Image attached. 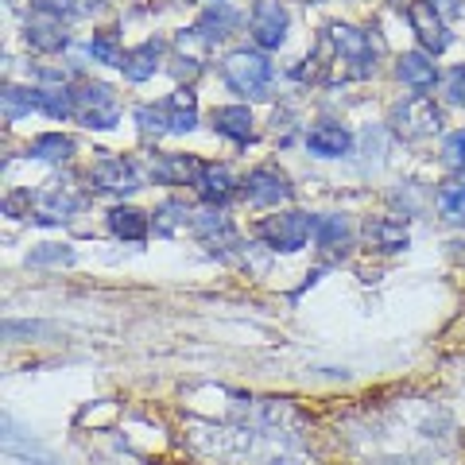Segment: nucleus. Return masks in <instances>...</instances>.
<instances>
[{
  "label": "nucleus",
  "instance_id": "obj_1",
  "mask_svg": "<svg viewBox=\"0 0 465 465\" xmlns=\"http://www.w3.org/2000/svg\"><path fill=\"white\" fill-rule=\"evenodd\" d=\"M311 78L318 82H365L376 74L372 39L353 24H330L318 35V47L307 58Z\"/></svg>",
  "mask_w": 465,
  "mask_h": 465
},
{
  "label": "nucleus",
  "instance_id": "obj_2",
  "mask_svg": "<svg viewBox=\"0 0 465 465\" xmlns=\"http://www.w3.org/2000/svg\"><path fill=\"white\" fill-rule=\"evenodd\" d=\"M272 58L264 51H229L225 63H222V78L232 94H244V97H264L268 85H272Z\"/></svg>",
  "mask_w": 465,
  "mask_h": 465
},
{
  "label": "nucleus",
  "instance_id": "obj_3",
  "mask_svg": "<svg viewBox=\"0 0 465 465\" xmlns=\"http://www.w3.org/2000/svg\"><path fill=\"white\" fill-rule=\"evenodd\" d=\"M388 124L400 140H430V136L442 133V109L434 105L427 94H411L391 109Z\"/></svg>",
  "mask_w": 465,
  "mask_h": 465
},
{
  "label": "nucleus",
  "instance_id": "obj_4",
  "mask_svg": "<svg viewBox=\"0 0 465 465\" xmlns=\"http://www.w3.org/2000/svg\"><path fill=\"white\" fill-rule=\"evenodd\" d=\"M74 121L85 124V128H97V133L121 124V105H116L113 85H105V82H82L74 90Z\"/></svg>",
  "mask_w": 465,
  "mask_h": 465
},
{
  "label": "nucleus",
  "instance_id": "obj_5",
  "mask_svg": "<svg viewBox=\"0 0 465 465\" xmlns=\"http://www.w3.org/2000/svg\"><path fill=\"white\" fill-rule=\"evenodd\" d=\"M256 232L275 252H299V249H307V241L314 237V217L302 210H287V213L264 217V222L256 225Z\"/></svg>",
  "mask_w": 465,
  "mask_h": 465
},
{
  "label": "nucleus",
  "instance_id": "obj_6",
  "mask_svg": "<svg viewBox=\"0 0 465 465\" xmlns=\"http://www.w3.org/2000/svg\"><path fill=\"white\" fill-rule=\"evenodd\" d=\"M90 183L97 186L101 194H136L140 191V171L133 159H124V155H101L94 159V167H90Z\"/></svg>",
  "mask_w": 465,
  "mask_h": 465
},
{
  "label": "nucleus",
  "instance_id": "obj_7",
  "mask_svg": "<svg viewBox=\"0 0 465 465\" xmlns=\"http://www.w3.org/2000/svg\"><path fill=\"white\" fill-rule=\"evenodd\" d=\"M287 8L280 0H256L252 16H249V32H252V43L256 51H280L283 39H287Z\"/></svg>",
  "mask_w": 465,
  "mask_h": 465
},
{
  "label": "nucleus",
  "instance_id": "obj_8",
  "mask_svg": "<svg viewBox=\"0 0 465 465\" xmlns=\"http://www.w3.org/2000/svg\"><path fill=\"white\" fill-rule=\"evenodd\" d=\"M244 198L252 202V206H280V202H291L295 198V186H291V179L280 171V167H252L249 174H244Z\"/></svg>",
  "mask_w": 465,
  "mask_h": 465
},
{
  "label": "nucleus",
  "instance_id": "obj_9",
  "mask_svg": "<svg viewBox=\"0 0 465 465\" xmlns=\"http://www.w3.org/2000/svg\"><path fill=\"white\" fill-rule=\"evenodd\" d=\"M407 24H411L415 39L427 47V54H442L450 43H454L446 20L439 16V12H434L430 0H411V5H407Z\"/></svg>",
  "mask_w": 465,
  "mask_h": 465
},
{
  "label": "nucleus",
  "instance_id": "obj_10",
  "mask_svg": "<svg viewBox=\"0 0 465 465\" xmlns=\"http://www.w3.org/2000/svg\"><path fill=\"white\" fill-rule=\"evenodd\" d=\"M82 206H85V194L74 186V179H51L47 191H43V198H39V217L35 222H43V225L70 222Z\"/></svg>",
  "mask_w": 465,
  "mask_h": 465
},
{
  "label": "nucleus",
  "instance_id": "obj_11",
  "mask_svg": "<svg viewBox=\"0 0 465 465\" xmlns=\"http://www.w3.org/2000/svg\"><path fill=\"white\" fill-rule=\"evenodd\" d=\"M202 171H206V163H202L198 155L171 152V155H159L152 163V179L159 186H194L202 179Z\"/></svg>",
  "mask_w": 465,
  "mask_h": 465
},
{
  "label": "nucleus",
  "instance_id": "obj_12",
  "mask_svg": "<svg viewBox=\"0 0 465 465\" xmlns=\"http://www.w3.org/2000/svg\"><path fill=\"white\" fill-rule=\"evenodd\" d=\"M396 78L415 94H427L439 85V66H434V54L427 51H403L396 58Z\"/></svg>",
  "mask_w": 465,
  "mask_h": 465
},
{
  "label": "nucleus",
  "instance_id": "obj_13",
  "mask_svg": "<svg viewBox=\"0 0 465 465\" xmlns=\"http://www.w3.org/2000/svg\"><path fill=\"white\" fill-rule=\"evenodd\" d=\"M35 90H39V109L47 113L51 121H70V116H74V90L63 82V74L43 70Z\"/></svg>",
  "mask_w": 465,
  "mask_h": 465
},
{
  "label": "nucleus",
  "instance_id": "obj_14",
  "mask_svg": "<svg viewBox=\"0 0 465 465\" xmlns=\"http://www.w3.org/2000/svg\"><path fill=\"white\" fill-rule=\"evenodd\" d=\"M307 152L318 159H345L353 152V133L345 124H314L307 133Z\"/></svg>",
  "mask_w": 465,
  "mask_h": 465
},
{
  "label": "nucleus",
  "instance_id": "obj_15",
  "mask_svg": "<svg viewBox=\"0 0 465 465\" xmlns=\"http://www.w3.org/2000/svg\"><path fill=\"white\" fill-rule=\"evenodd\" d=\"M24 39L27 47L39 51V54H58L70 47V32L63 27V20H51V16H32L24 24Z\"/></svg>",
  "mask_w": 465,
  "mask_h": 465
},
{
  "label": "nucleus",
  "instance_id": "obj_16",
  "mask_svg": "<svg viewBox=\"0 0 465 465\" xmlns=\"http://www.w3.org/2000/svg\"><path fill=\"white\" fill-rule=\"evenodd\" d=\"M163 51H167L163 39H143V43H136L133 51H124V63H121L124 78L128 82H148V78H155L159 63H163Z\"/></svg>",
  "mask_w": 465,
  "mask_h": 465
},
{
  "label": "nucleus",
  "instance_id": "obj_17",
  "mask_svg": "<svg viewBox=\"0 0 465 465\" xmlns=\"http://www.w3.org/2000/svg\"><path fill=\"white\" fill-rule=\"evenodd\" d=\"M194 232H198V241L206 244L210 252H225V249H237V229L229 225V217L225 213H217V210H206V213H198L194 217V225H191Z\"/></svg>",
  "mask_w": 465,
  "mask_h": 465
},
{
  "label": "nucleus",
  "instance_id": "obj_18",
  "mask_svg": "<svg viewBox=\"0 0 465 465\" xmlns=\"http://www.w3.org/2000/svg\"><path fill=\"white\" fill-rule=\"evenodd\" d=\"M198 198L206 202V206H225V202L237 194V174H232L225 163H206V171H202V179L194 183Z\"/></svg>",
  "mask_w": 465,
  "mask_h": 465
},
{
  "label": "nucleus",
  "instance_id": "obj_19",
  "mask_svg": "<svg viewBox=\"0 0 465 465\" xmlns=\"http://www.w3.org/2000/svg\"><path fill=\"white\" fill-rule=\"evenodd\" d=\"M237 24H241V12L225 0V5H210L206 12H202L194 32L206 39V47H213V43H222V39H229L232 32H237Z\"/></svg>",
  "mask_w": 465,
  "mask_h": 465
},
{
  "label": "nucleus",
  "instance_id": "obj_20",
  "mask_svg": "<svg viewBox=\"0 0 465 465\" xmlns=\"http://www.w3.org/2000/svg\"><path fill=\"white\" fill-rule=\"evenodd\" d=\"M109 232L116 241H128V244H143L148 241V232H152V217L136 210V206H113L109 210Z\"/></svg>",
  "mask_w": 465,
  "mask_h": 465
},
{
  "label": "nucleus",
  "instance_id": "obj_21",
  "mask_svg": "<svg viewBox=\"0 0 465 465\" xmlns=\"http://www.w3.org/2000/svg\"><path fill=\"white\" fill-rule=\"evenodd\" d=\"M210 124H213V133L217 136H225L232 143H252V113L244 109V105H222V109H213L210 113Z\"/></svg>",
  "mask_w": 465,
  "mask_h": 465
},
{
  "label": "nucleus",
  "instance_id": "obj_22",
  "mask_svg": "<svg viewBox=\"0 0 465 465\" xmlns=\"http://www.w3.org/2000/svg\"><path fill=\"white\" fill-rule=\"evenodd\" d=\"M365 237L376 252H403L407 244H411V232H407L400 217H372L365 225Z\"/></svg>",
  "mask_w": 465,
  "mask_h": 465
},
{
  "label": "nucleus",
  "instance_id": "obj_23",
  "mask_svg": "<svg viewBox=\"0 0 465 465\" xmlns=\"http://www.w3.org/2000/svg\"><path fill=\"white\" fill-rule=\"evenodd\" d=\"M163 105H167L171 133H191V128H198V97H194L191 85H179Z\"/></svg>",
  "mask_w": 465,
  "mask_h": 465
},
{
  "label": "nucleus",
  "instance_id": "obj_24",
  "mask_svg": "<svg viewBox=\"0 0 465 465\" xmlns=\"http://www.w3.org/2000/svg\"><path fill=\"white\" fill-rule=\"evenodd\" d=\"M349 237H353V225H349L345 213H322L314 217V244L326 252H338L349 244Z\"/></svg>",
  "mask_w": 465,
  "mask_h": 465
},
{
  "label": "nucleus",
  "instance_id": "obj_25",
  "mask_svg": "<svg viewBox=\"0 0 465 465\" xmlns=\"http://www.w3.org/2000/svg\"><path fill=\"white\" fill-rule=\"evenodd\" d=\"M186 225H194L191 210H186V202H163V206H155L152 213V229L159 232V237H174V232H183Z\"/></svg>",
  "mask_w": 465,
  "mask_h": 465
},
{
  "label": "nucleus",
  "instance_id": "obj_26",
  "mask_svg": "<svg viewBox=\"0 0 465 465\" xmlns=\"http://www.w3.org/2000/svg\"><path fill=\"white\" fill-rule=\"evenodd\" d=\"M32 159H43V163H66L70 155H74V140L63 136V133H43L32 140V148H27Z\"/></svg>",
  "mask_w": 465,
  "mask_h": 465
},
{
  "label": "nucleus",
  "instance_id": "obj_27",
  "mask_svg": "<svg viewBox=\"0 0 465 465\" xmlns=\"http://www.w3.org/2000/svg\"><path fill=\"white\" fill-rule=\"evenodd\" d=\"M0 101H5L8 121H24V116H32V109H39V90H32V85H5Z\"/></svg>",
  "mask_w": 465,
  "mask_h": 465
},
{
  "label": "nucleus",
  "instance_id": "obj_28",
  "mask_svg": "<svg viewBox=\"0 0 465 465\" xmlns=\"http://www.w3.org/2000/svg\"><path fill=\"white\" fill-rule=\"evenodd\" d=\"M439 213L450 225H465V179L439 186Z\"/></svg>",
  "mask_w": 465,
  "mask_h": 465
},
{
  "label": "nucleus",
  "instance_id": "obj_29",
  "mask_svg": "<svg viewBox=\"0 0 465 465\" xmlns=\"http://www.w3.org/2000/svg\"><path fill=\"white\" fill-rule=\"evenodd\" d=\"M136 124H140L143 140H159V136H167V133H171L167 105H163V101H159V105H140V109H136Z\"/></svg>",
  "mask_w": 465,
  "mask_h": 465
},
{
  "label": "nucleus",
  "instance_id": "obj_30",
  "mask_svg": "<svg viewBox=\"0 0 465 465\" xmlns=\"http://www.w3.org/2000/svg\"><path fill=\"white\" fill-rule=\"evenodd\" d=\"M90 58H94V63H101V66H121L124 51H121V39H116V32H94Z\"/></svg>",
  "mask_w": 465,
  "mask_h": 465
},
{
  "label": "nucleus",
  "instance_id": "obj_31",
  "mask_svg": "<svg viewBox=\"0 0 465 465\" xmlns=\"http://www.w3.org/2000/svg\"><path fill=\"white\" fill-rule=\"evenodd\" d=\"M27 264H54V268H70L74 264V249L70 244H39V249L27 252Z\"/></svg>",
  "mask_w": 465,
  "mask_h": 465
},
{
  "label": "nucleus",
  "instance_id": "obj_32",
  "mask_svg": "<svg viewBox=\"0 0 465 465\" xmlns=\"http://www.w3.org/2000/svg\"><path fill=\"white\" fill-rule=\"evenodd\" d=\"M442 163L450 171H461L465 174V128H458V133H450L442 140Z\"/></svg>",
  "mask_w": 465,
  "mask_h": 465
},
{
  "label": "nucleus",
  "instance_id": "obj_33",
  "mask_svg": "<svg viewBox=\"0 0 465 465\" xmlns=\"http://www.w3.org/2000/svg\"><path fill=\"white\" fill-rule=\"evenodd\" d=\"M32 8L39 16H51V20H70L78 12L74 0H32Z\"/></svg>",
  "mask_w": 465,
  "mask_h": 465
},
{
  "label": "nucleus",
  "instance_id": "obj_34",
  "mask_svg": "<svg viewBox=\"0 0 465 465\" xmlns=\"http://www.w3.org/2000/svg\"><path fill=\"white\" fill-rule=\"evenodd\" d=\"M32 206H35L32 191H12V194L5 198V213H8V217H32Z\"/></svg>",
  "mask_w": 465,
  "mask_h": 465
},
{
  "label": "nucleus",
  "instance_id": "obj_35",
  "mask_svg": "<svg viewBox=\"0 0 465 465\" xmlns=\"http://www.w3.org/2000/svg\"><path fill=\"white\" fill-rule=\"evenodd\" d=\"M446 97L454 101V105L465 109V63H458V66L446 74Z\"/></svg>",
  "mask_w": 465,
  "mask_h": 465
},
{
  "label": "nucleus",
  "instance_id": "obj_36",
  "mask_svg": "<svg viewBox=\"0 0 465 465\" xmlns=\"http://www.w3.org/2000/svg\"><path fill=\"white\" fill-rule=\"evenodd\" d=\"M430 5H434V12H439L442 20H458L461 12H465L461 0H430Z\"/></svg>",
  "mask_w": 465,
  "mask_h": 465
},
{
  "label": "nucleus",
  "instance_id": "obj_37",
  "mask_svg": "<svg viewBox=\"0 0 465 465\" xmlns=\"http://www.w3.org/2000/svg\"><path fill=\"white\" fill-rule=\"evenodd\" d=\"M202 5H225V0H202Z\"/></svg>",
  "mask_w": 465,
  "mask_h": 465
}]
</instances>
